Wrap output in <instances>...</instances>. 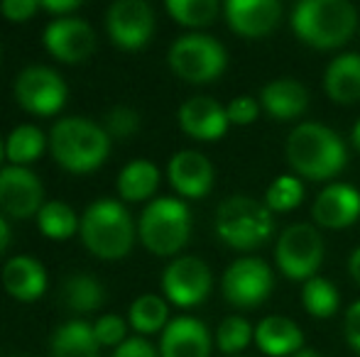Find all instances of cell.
<instances>
[{"mask_svg":"<svg viewBox=\"0 0 360 357\" xmlns=\"http://www.w3.org/2000/svg\"><path fill=\"white\" fill-rule=\"evenodd\" d=\"M287 162L297 177L331 181L346 169L348 149L328 125L299 123L287 137Z\"/></svg>","mask_w":360,"mask_h":357,"instance_id":"cell-1","label":"cell"},{"mask_svg":"<svg viewBox=\"0 0 360 357\" xmlns=\"http://www.w3.org/2000/svg\"><path fill=\"white\" fill-rule=\"evenodd\" d=\"M292 32L311 49H338L358 27V10L348 0H302L289 15Z\"/></svg>","mask_w":360,"mask_h":357,"instance_id":"cell-2","label":"cell"},{"mask_svg":"<svg viewBox=\"0 0 360 357\" xmlns=\"http://www.w3.org/2000/svg\"><path fill=\"white\" fill-rule=\"evenodd\" d=\"M49 149L64 169L76 174L94 172L110 152V137L103 125L86 118H62L49 133Z\"/></svg>","mask_w":360,"mask_h":357,"instance_id":"cell-3","label":"cell"},{"mask_svg":"<svg viewBox=\"0 0 360 357\" xmlns=\"http://www.w3.org/2000/svg\"><path fill=\"white\" fill-rule=\"evenodd\" d=\"M81 240L101 260H123L135 240V225L123 203L101 198L86 206L81 215Z\"/></svg>","mask_w":360,"mask_h":357,"instance_id":"cell-4","label":"cell"},{"mask_svg":"<svg viewBox=\"0 0 360 357\" xmlns=\"http://www.w3.org/2000/svg\"><path fill=\"white\" fill-rule=\"evenodd\" d=\"M275 233V215L252 196L236 194L216 210V235L233 250H255Z\"/></svg>","mask_w":360,"mask_h":357,"instance_id":"cell-5","label":"cell"},{"mask_svg":"<svg viewBox=\"0 0 360 357\" xmlns=\"http://www.w3.org/2000/svg\"><path fill=\"white\" fill-rule=\"evenodd\" d=\"M138 235L152 255H160V257L176 255L189 243L191 235L189 206L169 196L150 201L140 215Z\"/></svg>","mask_w":360,"mask_h":357,"instance_id":"cell-6","label":"cell"},{"mask_svg":"<svg viewBox=\"0 0 360 357\" xmlns=\"http://www.w3.org/2000/svg\"><path fill=\"white\" fill-rule=\"evenodd\" d=\"M169 67L179 79L189 83H211L226 72V47L211 34H181L169 47Z\"/></svg>","mask_w":360,"mask_h":357,"instance_id":"cell-7","label":"cell"},{"mask_svg":"<svg viewBox=\"0 0 360 357\" xmlns=\"http://www.w3.org/2000/svg\"><path fill=\"white\" fill-rule=\"evenodd\" d=\"M277 269L292 281H309L323 262V238L309 223L287 225L275 245Z\"/></svg>","mask_w":360,"mask_h":357,"instance_id":"cell-8","label":"cell"},{"mask_svg":"<svg viewBox=\"0 0 360 357\" xmlns=\"http://www.w3.org/2000/svg\"><path fill=\"white\" fill-rule=\"evenodd\" d=\"M221 289L228 304L238 309H255L270 299L275 289V274L270 264L257 257H238L223 271Z\"/></svg>","mask_w":360,"mask_h":357,"instance_id":"cell-9","label":"cell"},{"mask_svg":"<svg viewBox=\"0 0 360 357\" xmlns=\"http://www.w3.org/2000/svg\"><path fill=\"white\" fill-rule=\"evenodd\" d=\"M211 286H214V276L209 264L191 255L172 260L162 274V291L172 304L181 309H191L209 299Z\"/></svg>","mask_w":360,"mask_h":357,"instance_id":"cell-10","label":"cell"},{"mask_svg":"<svg viewBox=\"0 0 360 357\" xmlns=\"http://www.w3.org/2000/svg\"><path fill=\"white\" fill-rule=\"evenodd\" d=\"M67 81L49 67H27L15 79V98L25 110L37 115H54L67 103Z\"/></svg>","mask_w":360,"mask_h":357,"instance_id":"cell-11","label":"cell"},{"mask_svg":"<svg viewBox=\"0 0 360 357\" xmlns=\"http://www.w3.org/2000/svg\"><path fill=\"white\" fill-rule=\"evenodd\" d=\"M105 29L120 49H140L155 32V13L145 0H118L105 13Z\"/></svg>","mask_w":360,"mask_h":357,"instance_id":"cell-12","label":"cell"},{"mask_svg":"<svg viewBox=\"0 0 360 357\" xmlns=\"http://www.w3.org/2000/svg\"><path fill=\"white\" fill-rule=\"evenodd\" d=\"M44 47L52 57L67 64H79L91 57L96 49V32L86 20L67 15V18H54L44 27Z\"/></svg>","mask_w":360,"mask_h":357,"instance_id":"cell-13","label":"cell"},{"mask_svg":"<svg viewBox=\"0 0 360 357\" xmlns=\"http://www.w3.org/2000/svg\"><path fill=\"white\" fill-rule=\"evenodd\" d=\"M44 206V189L37 174L27 167H10L0 169V208L13 218H30L37 215Z\"/></svg>","mask_w":360,"mask_h":357,"instance_id":"cell-14","label":"cell"},{"mask_svg":"<svg viewBox=\"0 0 360 357\" xmlns=\"http://www.w3.org/2000/svg\"><path fill=\"white\" fill-rule=\"evenodd\" d=\"M228 27L248 39L272 34L282 22V5L277 0H228L223 5Z\"/></svg>","mask_w":360,"mask_h":357,"instance_id":"cell-15","label":"cell"},{"mask_svg":"<svg viewBox=\"0 0 360 357\" xmlns=\"http://www.w3.org/2000/svg\"><path fill=\"white\" fill-rule=\"evenodd\" d=\"M311 218L328 230L351 228L360 218V191L351 184L333 181L314 198Z\"/></svg>","mask_w":360,"mask_h":357,"instance_id":"cell-16","label":"cell"},{"mask_svg":"<svg viewBox=\"0 0 360 357\" xmlns=\"http://www.w3.org/2000/svg\"><path fill=\"white\" fill-rule=\"evenodd\" d=\"M176 118H179V128L201 142H216L231 128L226 108L211 95H191L179 105Z\"/></svg>","mask_w":360,"mask_h":357,"instance_id":"cell-17","label":"cell"},{"mask_svg":"<svg viewBox=\"0 0 360 357\" xmlns=\"http://www.w3.org/2000/svg\"><path fill=\"white\" fill-rule=\"evenodd\" d=\"M167 177L174 191L184 198H204L214 189V164L196 149H181L169 159Z\"/></svg>","mask_w":360,"mask_h":357,"instance_id":"cell-18","label":"cell"},{"mask_svg":"<svg viewBox=\"0 0 360 357\" xmlns=\"http://www.w3.org/2000/svg\"><path fill=\"white\" fill-rule=\"evenodd\" d=\"M211 333L199 318L179 316L167 323L160 340V357H209Z\"/></svg>","mask_w":360,"mask_h":357,"instance_id":"cell-19","label":"cell"},{"mask_svg":"<svg viewBox=\"0 0 360 357\" xmlns=\"http://www.w3.org/2000/svg\"><path fill=\"white\" fill-rule=\"evenodd\" d=\"M260 108L270 115L272 120H294L299 115H304V110L309 108V90L304 88V83H299L297 79H275V81L265 83L260 90Z\"/></svg>","mask_w":360,"mask_h":357,"instance_id":"cell-20","label":"cell"},{"mask_svg":"<svg viewBox=\"0 0 360 357\" xmlns=\"http://www.w3.org/2000/svg\"><path fill=\"white\" fill-rule=\"evenodd\" d=\"M255 345L267 357H292L304 350V333L287 316H265L255 325Z\"/></svg>","mask_w":360,"mask_h":357,"instance_id":"cell-21","label":"cell"},{"mask_svg":"<svg viewBox=\"0 0 360 357\" xmlns=\"http://www.w3.org/2000/svg\"><path fill=\"white\" fill-rule=\"evenodd\" d=\"M3 286L13 299L34 301L47 291V271L34 257L15 255L3 267Z\"/></svg>","mask_w":360,"mask_h":357,"instance_id":"cell-22","label":"cell"},{"mask_svg":"<svg viewBox=\"0 0 360 357\" xmlns=\"http://www.w3.org/2000/svg\"><path fill=\"white\" fill-rule=\"evenodd\" d=\"M326 95L338 105H353L360 100V54H338L323 74Z\"/></svg>","mask_w":360,"mask_h":357,"instance_id":"cell-23","label":"cell"},{"mask_svg":"<svg viewBox=\"0 0 360 357\" xmlns=\"http://www.w3.org/2000/svg\"><path fill=\"white\" fill-rule=\"evenodd\" d=\"M49 350L54 357H98V340L94 325L86 321H67L52 333Z\"/></svg>","mask_w":360,"mask_h":357,"instance_id":"cell-24","label":"cell"},{"mask_svg":"<svg viewBox=\"0 0 360 357\" xmlns=\"http://www.w3.org/2000/svg\"><path fill=\"white\" fill-rule=\"evenodd\" d=\"M160 186V169L147 159H133L118 174V194L125 201H145Z\"/></svg>","mask_w":360,"mask_h":357,"instance_id":"cell-25","label":"cell"},{"mask_svg":"<svg viewBox=\"0 0 360 357\" xmlns=\"http://www.w3.org/2000/svg\"><path fill=\"white\" fill-rule=\"evenodd\" d=\"M105 299L103 284L96 276L86 274V271H76L69 274L62 284V301L67 309L79 311V314H89V311L101 309Z\"/></svg>","mask_w":360,"mask_h":357,"instance_id":"cell-26","label":"cell"},{"mask_svg":"<svg viewBox=\"0 0 360 357\" xmlns=\"http://www.w3.org/2000/svg\"><path fill=\"white\" fill-rule=\"evenodd\" d=\"M44 147H47V137L39 128L34 125H20L8 135L5 142V157L15 164V167H27V164L37 162L42 157Z\"/></svg>","mask_w":360,"mask_h":357,"instance_id":"cell-27","label":"cell"},{"mask_svg":"<svg viewBox=\"0 0 360 357\" xmlns=\"http://www.w3.org/2000/svg\"><path fill=\"white\" fill-rule=\"evenodd\" d=\"M130 325H133L138 333L150 335V333H160L167 328L169 323V306L162 296L157 294H143L130 304L128 311Z\"/></svg>","mask_w":360,"mask_h":357,"instance_id":"cell-28","label":"cell"},{"mask_svg":"<svg viewBox=\"0 0 360 357\" xmlns=\"http://www.w3.org/2000/svg\"><path fill=\"white\" fill-rule=\"evenodd\" d=\"M302 304L309 316L326 321V318H333V316H336L338 304H341V296H338V289L333 286V281H328L316 274L309 281H304Z\"/></svg>","mask_w":360,"mask_h":357,"instance_id":"cell-29","label":"cell"},{"mask_svg":"<svg viewBox=\"0 0 360 357\" xmlns=\"http://www.w3.org/2000/svg\"><path fill=\"white\" fill-rule=\"evenodd\" d=\"M81 220L76 218L74 208L64 201H47L37 213V225L47 238L67 240L74 235Z\"/></svg>","mask_w":360,"mask_h":357,"instance_id":"cell-30","label":"cell"},{"mask_svg":"<svg viewBox=\"0 0 360 357\" xmlns=\"http://www.w3.org/2000/svg\"><path fill=\"white\" fill-rule=\"evenodd\" d=\"M165 8L184 27H209L221 13L216 0H167Z\"/></svg>","mask_w":360,"mask_h":357,"instance_id":"cell-31","label":"cell"},{"mask_svg":"<svg viewBox=\"0 0 360 357\" xmlns=\"http://www.w3.org/2000/svg\"><path fill=\"white\" fill-rule=\"evenodd\" d=\"M304 201V184L294 174H285V177H277L267 186L265 201L262 203L272 210V213H287L294 210Z\"/></svg>","mask_w":360,"mask_h":357,"instance_id":"cell-32","label":"cell"},{"mask_svg":"<svg viewBox=\"0 0 360 357\" xmlns=\"http://www.w3.org/2000/svg\"><path fill=\"white\" fill-rule=\"evenodd\" d=\"M250 340H255V328L243 316H228L216 330V345L226 355H238L250 345Z\"/></svg>","mask_w":360,"mask_h":357,"instance_id":"cell-33","label":"cell"},{"mask_svg":"<svg viewBox=\"0 0 360 357\" xmlns=\"http://www.w3.org/2000/svg\"><path fill=\"white\" fill-rule=\"evenodd\" d=\"M103 130L108 133L110 140H125L140 130V115L138 110L128 108V105H115L105 113Z\"/></svg>","mask_w":360,"mask_h":357,"instance_id":"cell-34","label":"cell"},{"mask_svg":"<svg viewBox=\"0 0 360 357\" xmlns=\"http://www.w3.org/2000/svg\"><path fill=\"white\" fill-rule=\"evenodd\" d=\"M94 333L98 345H108V348H118L128 340V325L120 316L108 314V316H101L98 321L94 323Z\"/></svg>","mask_w":360,"mask_h":357,"instance_id":"cell-35","label":"cell"},{"mask_svg":"<svg viewBox=\"0 0 360 357\" xmlns=\"http://www.w3.org/2000/svg\"><path fill=\"white\" fill-rule=\"evenodd\" d=\"M226 113L231 125H252L260 115V100L252 95H238L226 105Z\"/></svg>","mask_w":360,"mask_h":357,"instance_id":"cell-36","label":"cell"},{"mask_svg":"<svg viewBox=\"0 0 360 357\" xmlns=\"http://www.w3.org/2000/svg\"><path fill=\"white\" fill-rule=\"evenodd\" d=\"M37 10H39L37 0H3V3H0V13L8 20H13V22H25V20L32 18Z\"/></svg>","mask_w":360,"mask_h":357,"instance_id":"cell-37","label":"cell"},{"mask_svg":"<svg viewBox=\"0 0 360 357\" xmlns=\"http://www.w3.org/2000/svg\"><path fill=\"white\" fill-rule=\"evenodd\" d=\"M113 357H160V350H155V345L147 343L145 338H128L115 348Z\"/></svg>","mask_w":360,"mask_h":357,"instance_id":"cell-38","label":"cell"},{"mask_svg":"<svg viewBox=\"0 0 360 357\" xmlns=\"http://www.w3.org/2000/svg\"><path fill=\"white\" fill-rule=\"evenodd\" d=\"M343 333L346 340L356 353H360V301L351 304V309L346 311V318H343Z\"/></svg>","mask_w":360,"mask_h":357,"instance_id":"cell-39","label":"cell"},{"mask_svg":"<svg viewBox=\"0 0 360 357\" xmlns=\"http://www.w3.org/2000/svg\"><path fill=\"white\" fill-rule=\"evenodd\" d=\"M39 8L54 13L57 18H67V13H74V10L81 8V0H44V3H39Z\"/></svg>","mask_w":360,"mask_h":357,"instance_id":"cell-40","label":"cell"},{"mask_svg":"<svg viewBox=\"0 0 360 357\" xmlns=\"http://www.w3.org/2000/svg\"><path fill=\"white\" fill-rule=\"evenodd\" d=\"M348 271H351L353 281L360 284V248H356L351 252V257H348Z\"/></svg>","mask_w":360,"mask_h":357,"instance_id":"cell-41","label":"cell"},{"mask_svg":"<svg viewBox=\"0 0 360 357\" xmlns=\"http://www.w3.org/2000/svg\"><path fill=\"white\" fill-rule=\"evenodd\" d=\"M8 245H10V225H8V220L0 215V255L8 250Z\"/></svg>","mask_w":360,"mask_h":357,"instance_id":"cell-42","label":"cell"},{"mask_svg":"<svg viewBox=\"0 0 360 357\" xmlns=\"http://www.w3.org/2000/svg\"><path fill=\"white\" fill-rule=\"evenodd\" d=\"M351 142H353V147L360 152V120L353 125V130H351Z\"/></svg>","mask_w":360,"mask_h":357,"instance_id":"cell-43","label":"cell"},{"mask_svg":"<svg viewBox=\"0 0 360 357\" xmlns=\"http://www.w3.org/2000/svg\"><path fill=\"white\" fill-rule=\"evenodd\" d=\"M292 357H321V355H316L314 350H299V353L292 355Z\"/></svg>","mask_w":360,"mask_h":357,"instance_id":"cell-44","label":"cell"},{"mask_svg":"<svg viewBox=\"0 0 360 357\" xmlns=\"http://www.w3.org/2000/svg\"><path fill=\"white\" fill-rule=\"evenodd\" d=\"M3 157H5V144L0 142V159H3Z\"/></svg>","mask_w":360,"mask_h":357,"instance_id":"cell-45","label":"cell"},{"mask_svg":"<svg viewBox=\"0 0 360 357\" xmlns=\"http://www.w3.org/2000/svg\"><path fill=\"white\" fill-rule=\"evenodd\" d=\"M228 357H243V355H228Z\"/></svg>","mask_w":360,"mask_h":357,"instance_id":"cell-46","label":"cell"},{"mask_svg":"<svg viewBox=\"0 0 360 357\" xmlns=\"http://www.w3.org/2000/svg\"><path fill=\"white\" fill-rule=\"evenodd\" d=\"M358 357H360V355H358Z\"/></svg>","mask_w":360,"mask_h":357,"instance_id":"cell-47","label":"cell"}]
</instances>
